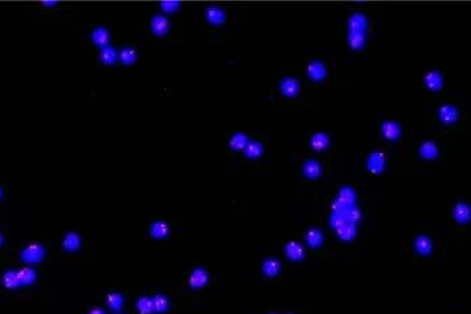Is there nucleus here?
I'll use <instances>...</instances> for the list:
<instances>
[{
  "label": "nucleus",
  "mask_w": 471,
  "mask_h": 314,
  "mask_svg": "<svg viewBox=\"0 0 471 314\" xmlns=\"http://www.w3.org/2000/svg\"><path fill=\"white\" fill-rule=\"evenodd\" d=\"M45 257V247L40 243H29L21 252V258L26 264H39Z\"/></svg>",
  "instance_id": "1"
},
{
  "label": "nucleus",
  "mask_w": 471,
  "mask_h": 314,
  "mask_svg": "<svg viewBox=\"0 0 471 314\" xmlns=\"http://www.w3.org/2000/svg\"><path fill=\"white\" fill-rule=\"evenodd\" d=\"M380 131H381L384 140L388 141V142H395V141H398L400 138L402 126L395 119H387V120H384L380 124Z\"/></svg>",
  "instance_id": "2"
},
{
  "label": "nucleus",
  "mask_w": 471,
  "mask_h": 314,
  "mask_svg": "<svg viewBox=\"0 0 471 314\" xmlns=\"http://www.w3.org/2000/svg\"><path fill=\"white\" fill-rule=\"evenodd\" d=\"M306 74L309 79H312L314 82H321L324 81L328 74V67L326 63L320 60V59H313L308 63L306 66Z\"/></svg>",
  "instance_id": "3"
},
{
  "label": "nucleus",
  "mask_w": 471,
  "mask_h": 314,
  "mask_svg": "<svg viewBox=\"0 0 471 314\" xmlns=\"http://www.w3.org/2000/svg\"><path fill=\"white\" fill-rule=\"evenodd\" d=\"M369 17L365 14V12H353L347 19V26L348 30L351 32H362L366 33V30L369 29Z\"/></svg>",
  "instance_id": "4"
},
{
  "label": "nucleus",
  "mask_w": 471,
  "mask_h": 314,
  "mask_svg": "<svg viewBox=\"0 0 471 314\" xmlns=\"http://www.w3.org/2000/svg\"><path fill=\"white\" fill-rule=\"evenodd\" d=\"M423 82L427 89L432 90V92H438V90L443 89L444 85V74L440 70L432 68L425 74L423 77Z\"/></svg>",
  "instance_id": "5"
},
{
  "label": "nucleus",
  "mask_w": 471,
  "mask_h": 314,
  "mask_svg": "<svg viewBox=\"0 0 471 314\" xmlns=\"http://www.w3.org/2000/svg\"><path fill=\"white\" fill-rule=\"evenodd\" d=\"M437 116L440 119V122H443L444 124H452L458 120L459 112H458V108L455 107L454 104H449V103H444L438 107Z\"/></svg>",
  "instance_id": "6"
},
{
  "label": "nucleus",
  "mask_w": 471,
  "mask_h": 314,
  "mask_svg": "<svg viewBox=\"0 0 471 314\" xmlns=\"http://www.w3.org/2000/svg\"><path fill=\"white\" fill-rule=\"evenodd\" d=\"M169 26H171V22H169V19L164 14H160V12H157L155 14L153 17L151 18V29L152 32L157 36H163L169 30Z\"/></svg>",
  "instance_id": "7"
},
{
  "label": "nucleus",
  "mask_w": 471,
  "mask_h": 314,
  "mask_svg": "<svg viewBox=\"0 0 471 314\" xmlns=\"http://www.w3.org/2000/svg\"><path fill=\"white\" fill-rule=\"evenodd\" d=\"M309 144H310V146L313 148L314 151L322 152L328 149V146L331 144V137L325 131H317V133H313L310 135Z\"/></svg>",
  "instance_id": "8"
},
{
  "label": "nucleus",
  "mask_w": 471,
  "mask_h": 314,
  "mask_svg": "<svg viewBox=\"0 0 471 314\" xmlns=\"http://www.w3.org/2000/svg\"><path fill=\"white\" fill-rule=\"evenodd\" d=\"M385 167V155L381 151L371 152L367 157V168L373 174L381 172Z\"/></svg>",
  "instance_id": "9"
},
{
  "label": "nucleus",
  "mask_w": 471,
  "mask_h": 314,
  "mask_svg": "<svg viewBox=\"0 0 471 314\" xmlns=\"http://www.w3.org/2000/svg\"><path fill=\"white\" fill-rule=\"evenodd\" d=\"M279 88H280L281 95L286 96V97H295L299 93V89H301L298 79L294 78V77H290V75L281 79Z\"/></svg>",
  "instance_id": "10"
},
{
  "label": "nucleus",
  "mask_w": 471,
  "mask_h": 314,
  "mask_svg": "<svg viewBox=\"0 0 471 314\" xmlns=\"http://www.w3.org/2000/svg\"><path fill=\"white\" fill-rule=\"evenodd\" d=\"M205 18H207L208 22L220 25V23H224V21L227 19V14L221 7L208 6L205 8Z\"/></svg>",
  "instance_id": "11"
},
{
  "label": "nucleus",
  "mask_w": 471,
  "mask_h": 314,
  "mask_svg": "<svg viewBox=\"0 0 471 314\" xmlns=\"http://www.w3.org/2000/svg\"><path fill=\"white\" fill-rule=\"evenodd\" d=\"M92 40H93V43L97 45H100L101 47H105V45H109V40H111V33H109V30L107 28H104V26H96L93 30H92Z\"/></svg>",
  "instance_id": "12"
},
{
  "label": "nucleus",
  "mask_w": 471,
  "mask_h": 314,
  "mask_svg": "<svg viewBox=\"0 0 471 314\" xmlns=\"http://www.w3.org/2000/svg\"><path fill=\"white\" fill-rule=\"evenodd\" d=\"M208 280H209V276H208L207 270L204 268H196L191 272L189 283L193 288H201V287L207 286Z\"/></svg>",
  "instance_id": "13"
},
{
  "label": "nucleus",
  "mask_w": 471,
  "mask_h": 314,
  "mask_svg": "<svg viewBox=\"0 0 471 314\" xmlns=\"http://www.w3.org/2000/svg\"><path fill=\"white\" fill-rule=\"evenodd\" d=\"M366 40H367L366 33H362V32H351V30H348L347 32V44L348 47H351L353 50H362L365 44H366Z\"/></svg>",
  "instance_id": "14"
},
{
  "label": "nucleus",
  "mask_w": 471,
  "mask_h": 314,
  "mask_svg": "<svg viewBox=\"0 0 471 314\" xmlns=\"http://www.w3.org/2000/svg\"><path fill=\"white\" fill-rule=\"evenodd\" d=\"M249 141H250V137H249L246 133H243V131H236V133H234V134L230 137L228 144H230L231 149H234V151H243Z\"/></svg>",
  "instance_id": "15"
},
{
  "label": "nucleus",
  "mask_w": 471,
  "mask_h": 314,
  "mask_svg": "<svg viewBox=\"0 0 471 314\" xmlns=\"http://www.w3.org/2000/svg\"><path fill=\"white\" fill-rule=\"evenodd\" d=\"M17 275L21 286H32L36 281V279H37L36 270L33 268H30V266H23L21 269H18Z\"/></svg>",
  "instance_id": "16"
},
{
  "label": "nucleus",
  "mask_w": 471,
  "mask_h": 314,
  "mask_svg": "<svg viewBox=\"0 0 471 314\" xmlns=\"http://www.w3.org/2000/svg\"><path fill=\"white\" fill-rule=\"evenodd\" d=\"M243 152H245V156L249 157V158H257V157H260L264 153V144L258 140H250L247 142V145L245 146Z\"/></svg>",
  "instance_id": "17"
},
{
  "label": "nucleus",
  "mask_w": 471,
  "mask_h": 314,
  "mask_svg": "<svg viewBox=\"0 0 471 314\" xmlns=\"http://www.w3.org/2000/svg\"><path fill=\"white\" fill-rule=\"evenodd\" d=\"M419 153L426 160H434L438 156V146L434 141H425L419 146Z\"/></svg>",
  "instance_id": "18"
},
{
  "label": "nucleus",
  "mask_w": 471,
  "mask_h": 314,
  "mask_svg": "<svg viewBox=\"0 0 471 314\" xmlns=\"http://www.w3.org/2000/svg\"><path fill=\"white\" fill-rule=\"evenodd\" d=\"M63 247L67 252H77L81 247V236L77 232H67L63 238Z\"/></svg>",
  "instance_id": "19"
},
{
  "label": "nucleus",
  "mask_w": 471,
  "mask_h": 314,
  "mask_svg": "<svg viewBox=\"0 0 471 314\" xmlns=\"http://www.w3.org/2000/svg\"><path fill=\"white\" fill-rule=\"evenodd\" d=\"M149 232H151V235L153 238H156V239H163L165 236L169 234V225L167 223H164V221H155V223H152L151 227H149Z\"/></svg>",
  "instance_id": "20"
},
{
  "label": "nucleus",
  "mask_w": 471,
  "mask_h": 314,
  "mask_svg": "<svg viewBox=\"0 0 471 314\" xmlns=\"http://www.w3.org/2000/svg\"><path fill=\"white\" fill-rule=\"evenodd\" d=\"M118 57L124 64H130V63L135 62V59H137V50L133 45H123L118 51Z\"/></svg>",
  "instance_id": "21"
},
{
  "label": "nucleus",
  "mask_w": 471,
  "mask_h": 314,
  "mask_svg": "<svg viewBox=\"0 0 471 314\" xmlns=\"http://www.w3.org/2000/svg\"><path fill=\"white\" fill-rule=\"evenodd\" d=\"M99 57H100L101 62L113 63L118 59V51H116V48H113L112 45L101 47L100 52H99Z\"/></svg>",
  "instance_id": "22"
},
{
  "label": "nucleus",
  "mask_w": 471,
  "mask_h": 314,
  "mask_svg": "<svg viewBox=\"0 0 471 314\" xmlns=\"http://www.w3.org/2000/svg\"><path fill=\"white\" fill-rule=\"evenodd\" d=\"M303 174L306 175L309 179L318 178L321 174L320 164L317 163L315 160H308V161H305V164H303Z\"/></svg>",
  "instance_id": "23"
},
{
  "label": "nucleus",
  "mask_w": 471,
  "mask_h": 314,
  "mask_svg": "<svg viewBox=\"0 0 471 314\" xmlns=\"http://www.w3.org/2000/svg\"><path fill=\"white\" fill-rule=\"evenodd\" d=\"M135 308L138 310L140 314H153L155 313V309H153V302H152V298L145 297L142 295L137 299L135 302Z\"/></svg>",
  "instance_id": "24"
},
{
  "label": "nucleus",
  "mask_w": 471,
  "mask_h": 314,
  "mask_svg": "<svg viewBox=\"0 0 471 314\" xmlns=\"http://www.w3.org/2000/svg\"><path fill=\"white\" fill-rule=\"evenodd\" d=\"M105 302H107L108 308L113 310V312H119L120 309L123 308L124 299L122 297V294L119 292H109L107 297H105Z\"/></svg>",
  "instance_id": "25"
},
{
  "label": "nucleus",
  "mask_w": 471,
  "mask_h": 314,
  "mask_svg": "<svg viewBox=\"0 0 471 314\" xmlns=\"http://www.w3.org/2000/svg\"><path fill=\"white\" fill-rule=\"evenodd\" d=\"M262 272L266 277H275L279 275L280 272V262L275 260V258H269L266 260L262 265Z\"/></svg>",
  "instance_id": "26"
},
{
  "label": "nucleus",
  "mask_w": 471,
  "mask_h": 314,
  "mask_svg": "<svg viewBox=\"0 0 471 314\" xmlns=\"http://www.w3.org/2000/svg\"><path fill=\"white\" fill-rule=\"evenodd\" d=\"M152 302H153V309H155V313H164L167 312L169 308V301L168 298L163 295V294H156L152 297Z\"/></svg>",
  "instance_id": "27"
},
{
  "label": "nucleus",
  "mask_w": 471,
  "mask_h": 314,
  "mask_svg": "<svg viewBox=\"0 0 471 314\" xmlns=\"http://www.w3.org/2000/svg\"><path fill=\"white\" fill-rule=\"evenodd\" d=\"M286 253L287 256L294 261L303 258V247L298 242H288L286 245Z\"/></svg>",
  "instance_id": "28"
},
{
  "label": "nucleus",
  "mask_w": 471,
  "mask_h": 314,
  "mask_svg": "<svg viewBox=\"0 0 471 314\" xmlns=\"http://www.w3.org/2000/svg\"><path fill=\"white\" fill-rule=\"evenodd\" d=\"M433 247V242L427 238V236H418L417 239H415V249L418 250V252L421 253V254H429L430 250H432Z\"/></svg>",
  "instance_id": "29"
},
{
  "label": "nucleus",
  "mask_w": 471,
  "mask_h": 314,
  "mask_svg": "<svg viewBox=\"0 0 471 314\" xmlns=\"http://www.w3.org/2000/svg\"><path fill=\"white\" fill-rule=\"evenodd\" d=\"M3 284H4L6 288H10V290H14V288L21 287V283L18 280L17 270H8V272H6L4 276H3Z\"/></svg>",
  "instance_id": "30"
},
{
  "label": "nucleus",
  "mask_w": 471,
  "mask_h": 314,
  "mask_svg": "<svg viewBox=\"0 0 471 314\" xmlns=\"http://www.w3.org/2000/svg\"><path fill=\"white\" fill-rule=\"evenodd\" d=\"M454 217L459 223H466L467 220H469V208L466 205L465 202H460V204H456L454 208Z\"/></svg>",
  "instance_id": "31"
},
{
  "label": "nucleus",
  "mask_w": 471,
  "mask_h": 314,
  "mask_svg": "<svg viewBox=\"0 0 471 314\" xmlns=\"http://www.w3.org/2000/svg\"><path fill=\"white\" fill-rule=\"evenodd\" d=\"M305 239L310 247H317L320 246V243L322 242V234L318 230H310L305 235Z\"/></svg>",
  "instance_id": "32"
},
{
  "label": "nucleus",
  "mask_w": 471,
  "mask_h": 314,
  "mask_svg": "<svg viewBox=\"0 0 471 314\" xmlns=\"http://www.w3.org/2000/svg\"><path fill=\"white\" fill-rule=\"evenodd\" d=\"M180 3L178 0H163L160 3V7L163 8L165 12H174L179 8Z\"/></svg>",
  "instance_id": "33"
},
{
  "label": "nucleus",
  "mask_w": 471,
  "mask_h": 314,
  "mask_svg": "<svg viewBox=\"0 0 471 314\" xmlns=\"http://www.w3.org/2000/svg\"><path fill=\"white\" fill-rule=\"evenodd\" d=\"M88 314H105V312H104V309H101V308H93V309H90L89 313Z\"/></svg>",
  "instance_id": "34"
},
{
  "label": "nucleus",
  "mask_w": 471,
  "mask_h": 314,
  "mask_svg": "<svg viewBox=\"0 0 471 314\" xmlns=\"http://www.w3.org/2000/svg\"><path fill=\"white\" fill-rule=\"evenodd\" d=\"M41 4L43 6H56L57 4V0H43L41 1Z\"/></svg>",
  "instance_id": "35"
},
{
  "label": "nucleus",
  "mask_w": 471,
  "mask_h": 314,
  "mask_svg": "<svg viewBox=\"0 0 471 314\" xmlns=\"http://www.w3.org/2000/svg\"><path fill=\"white\" fill-rule=\"evenodd\" d=\"M3 241H4V239H3V235H1V234H0V246H1V245H3Z\"/></svg>",
  "instance_id": "36"
},
{
  "label": "nucleus",
  "mask_w": 471,
  "mask_h": 314,
  "mask_svg": "<svg viewBox=\"0 0 471 314\" xmlns=\"http://www.w3.org/2000/svg\"><path fill=\"white\" fill-rule=\"evenodd\" d=\"M1 196H3V190H1V187H0V198H1Z\"/></svg>",
  "instance_id": "37"
},
{
  "label": "nucleus",
  "mask_w": 471,
  "mask_h": 314,
  "mask_svg": "<svg viewBox=\"0 0 471 314\" xmlns=\"http://www.w3.org/2000/svg\"><path fill=\"white\" fill-rule=\"evenodd\" d=\"M270 314H277V313H270Z\"/></svg>",
  "instance_id": "38"
},
{
  "label": "nucleus",
  "mask_w": 471,
  "mask_h": 314,
  "mask_svg": "<svg viewBox=\"0 0 471 314\" xmlns=\"http://www.w3.org/2000/svg\"><path fill=\"white\" fill-rule=\"evenodd\" d=\"M115 314H119V313H115Z\"/></svg>",
  "instance_id": "39"
},
{
  "label": "nucleus",
  "mask_w": 471,
  "mask_h": 314,
  "mask_svg": "<svg viewBox=\"0 0 471 314\" xmlns=\"http://www.w3.org/2000/svg\"><path fill=\"white\" fill-rule=\"evenodd\" d=\"M288 314H290V313H288Z\"/></svg>",
  "instance_id": "40"
}]
</instances>
